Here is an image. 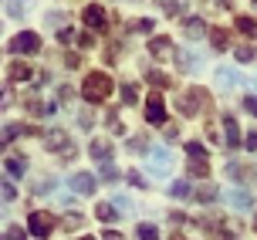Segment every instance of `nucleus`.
<instances>
[{
    "mask_svg": "<svg viewBox=\"0 0 257 240\" xmlns=\"http://www.w3.org/2000/svg\"><path fill=\"white\" fill-rule=\"evenodd\" d=\"M149 85H156V88H166V85H169V78L163 75V71H153V75H149Z\"/></svg>",
    "mask_w": 257,
    "mask_h": 240,
    "instance_id": "obj_31",
    "label": "nucleus"
},
{
    "mask_svg": "<svg viewBox=\"0 0 257 240\" xmlns=\"http://www.w3.org/2000/svg\"><path fill=\"white\" fill-rule=\"evenodd\" d=\"M244 108L250 115H257V95H247V98H244Z\"/></svg>",
    "mask_w": 257,
    "mask_h": 240,
    "instance_id": "obj_35",
    "label": "nucleus"
},
{
    "mask_svg": "<svg viewBox=\"0 0 257 240\" xmlns=\"http://www.w3.org/2000/svg\"><path fill=\"white\" fill-rule=\"evenodd\" d=\"M88 152H91V159H95V163H102V166L112 163V142H108V139H91Z\"/></svg>",
    "mask_w": 257,
    "mask_h": 240,
    "instance_id": "obj_6",
    "label": "nucleus"
},
{
    "mask_svg": "<svg viewBox=\"0 0 257 240\" xmlns=\"http://www.w3.org/2000/svg\"><path fill=\"white\" fill-rule=\"evenodd\" d=\"M244 146H247V149H250V152L257 149V132H247V139H244Z\"/></svg>",
    "mask_w": 257,
    "mask_h": 240,
    "instance_id": "obj_39",
    "label": "nucleus"
},
{
    "mask_svg": "<svg viewBox=\"0 0 257 240\" xmlns=\"http://www.w3.org/2000/svg\"><path fill=\"white\" fill-rule=\"evenodd\" d=\"M217 81H220V88H233L240 78H237V71H230V68H217Z\"/></svg>",
    "mask_w": 257,
    "mask_h": 240,
    "instance_id": "obj_16",
    "label": "nucleus"
},
{
    "mask_svg": "<svg viewBox=\"0 0 257 240\" xmlns=\"http://www.w3.org/2000/svg\"><path fill=\"white\" fill-rule=\"evenodd\" d=\"M173 169V156L166 149H149V173L153 176H166Z\"/></svg>",
    "mask_w": 257,
    "mask_h": 240,
    "instance_id": "obj_4",
    "label": "nucleus"
},
{
    "mask_svg": "<svg viewBox=\"0 0 257 240\" xmlns=\"http://www.w3.org/2000/svg\"><path fill=\"white\" fill-rule=\"evenodd\" d=\"M233 0H217V7H230Z\"/></svg>",
    "mask_w": 257,
    "mask_h": 240,
    "instance_id": "obj_43",
    "label": "nucleus"
},
{
    "mask_svg": "<svg viewBox=\"0 0 257 240\" xmlns=\"http://www.w3.org/2000/svg\"><path fill=\"white\" fill-rule=\"evenodd\" d=\"M102 240H125V237H122V233H115V230H105Z\"/></svg>",
    "mask_w": 257,
    "mask_h": 240,
    "instance_id": "obj_42",
    "label": "nucleus"
},
{
    "mask_svg": "<svg viewBox=\"0 0 257 240\" xmlns=\"http://www.w3.org/2000/svg\"><path fill=\"white\" fill-rule=\"evenodd\" d=\"M31 75H34V71H31V64H27V61H14L11 71H7V78H11L14 85H17V81H27Z\"/></svg>",
    "mask_w": 257,
    "mask_h": 240,
    "instance_id": "obj_12",
    "label": "nucleus"
},
{
    "mask_svg": "<svg viewBox=\"0 0 257 240\" xmlns=\"http://www.w3.org/2000/svg\"><path fill=\"white\" fill-rule=\"evenodd\" d=\"M163 4V11L166 14H180V11H186V0H159Z\"/></svg>",
    "mask_w": 257,
    "mask_h": 240,
    "instance_id": "obj_24",
    "label": "nucleus"
},
{
    "mask_svg": "<svg viewBox=\"0 0 257 240\" xmlns=\"http://www.w3.org/2000/svg\"><path fill=\"white\" fill-rule=\"evenodd\" d=\"M51 216H44V213H31V233H34V237H48V233H51Z\"/></svg>",
    "mask_w": 257,
    "mask_h": 240,
    "instance_id": "obj_9",
    "label": "nucleus"
},
{
    "mask_svg": "<svg viewBox=\"0 0 257 240\" xmlns=\"http://www.w3.org/2000/svg\"><path fill=\"white\" fill-rule=\"evenodd\" d=\"M237 31L257 41V21H254V17H237Z\"/></svg>",
    "mask_w": 257,
    "mask_h": 240,
    "instance_id": "obj_17",
    "label": "nucleus"
},
{
    "mask_svg": "<svg viewBox=\"0 0 257 240\" xmlns=\"http://www.w3.org/2000/svg\"><path fill=\"white\" fill-rule=\"evenodd\" d=\"M125 176H128V183H132V186H139V190H142V186H146V179H142L139 173H136V169H128Z\"/></svg>",
    "mask_w": 257,
    "mask_h": 240,
    "instance_id": "obj_34",
    "label": "nucleus"
},
{
    "mask_svg": "<svg viewBox=\"0 0 257 240\" xmlns=\"http://www.w3.org/2000/svg\"><path fill=\"white\" fill-rule=\"evenodd\" d=\"M227 200H230L237 210H247V206H250V193H244V190H230V193H227Z\"/></svg>",
    "mask_w": 257,
    "mask_h": 240,
    "instance_id": "obj_18",
    "label": "nucleus"
},
{
    "mask_svg": "<svg viewBox=\"0 0 257 240\" xmlns=\"http://www.w3.org/2000/svg\"><path fill=\"white\" fill-rule=\"evenodd\" d=\"M7 173H11V176H24L27 173V156L11 152V156H7Z\"/></svg>",
    "mask_w": 257,
    "mask_h": 240,
    "instance_id": "obj_10",
    "label": "nucleus"
},
{
    "mask_svg": "<svg viewBox=\"0 0 257 240\" xmlns=\"http://www.w3.org/2000/svg\"><path fill=\"white\" fill-rule=\"evenodd\" d=\"M132 31H139V34H153V21H149V17H142V21H132Z\"/></svg>",
    "mask_w": 257,
    "mask_h": 240,
    "instance_id": "obj_29",
    "label": "nucleus"
},
{
    "mask_svg": "<svg viewBox=\"0 0 257 240\" xmlns=\"http://www.w3.org/2000/svg\"><path fill=\"white\" fill-rule=\"evenodd\" d=\"M136 233H139V240H159V230H156L153 223H139Z\"/></svg>",
    "mask_w": 257,
    "mask_h": 240,
    "instance_id": "obj_23",
    "label": "nucleus"
},
{
    "mask_svg": "<svg viewBox=\"0 0 257 240\" xmlns=\"http://www.w3.org/2000/svg\"><path fill=\"white\" fill-rule=\"evenodd\" d=\"M21 132H24L21 126H4V129H0V149H7V142H11V139H17Z\"/></svg>",
    "mask_w": 257,
    "mask_h": 240,
    "instance_id": "obj_19",
    "label": "nucleus"
},
{
    "mask_svg": "<svg viewBox=\"0 0 257 240\" xmlns=\"http://www.w3.org/2000/svg\"><path fill=\"white\" fill-rule=\"evenodd\" d=\"M176 64H180V71H196V68H200V54H190V51H176Z\"/></svg>",
    "mask_w": 257,
    "mask_h": 240,
    "instance_id": "obj_13",
    "label": "nucleus"
},
{
    "mask_svg": "<svg viewBox=\"0 0 257 240\" xmlns=\"http://www.w3.org/2000/svg\"><path fill=\"white\" fill-rule=\"evenodd\" d=\"M78 44H81V48H91L95 41H91V34H81V38H78Z\"/></svg>",
    "mask_w": 257,
    "mask_h": 240,
    "instance_id": "obj_41",
    "label": "nucleus"
},
{
    "mask_svg": "<svg viewBox=\"0 0 257 240\" xmlns=\"http://www.w3.org/2000/svg\"><path fill=\"white\" fill-rule=\"evenodd\" d=\"M254 7H257V0H254Z\"/></svg>",
    "mask_w": 257,
    "mask_h": 240,
    "instance_id": "obj_46",
    "label": "nucleus"
},
{
    "mask_svg": "<svg viewBox=\"0 0 257 240\" xmlns=\"http://www.w3.org/2000/svg\"><path fill=\"white\" fill-rule=\"evenodd\" d=\"M11 51H14V54H38V51H41V34H34V31H21V34H14V38H11Z\"/></svg>",
    "mask_w": 257,
    "mask_h": 240,
    "instance_id": "obj_3",
    "label": "nucleus"
},
{
    "mask_svg": "<svg viewBox=\"0 0 257 240\" xmlns=\"http://www.w3.org/2000/svg\"><path fill=\"white\" fill-rule=\"evenodd\" d=\"M71 190H75L78 196L95 193V176H91V173H75V176H71Z\"/></svg>",
    "mask_w": 257,
    "mask_h": 240,
    "instance_id": "obj_8",
    "label": "nucleus"
},
{
    "mask_svg": "<svg viewBox=\"0 0 257 240\" xmlns=\"http://www.w3.org/2000/svg\"><path fill=\"white\" fill-rule=\"evenodd\" d=\"M64 227H68V230H75V227H81V216H68V220H64Z\"/></svg>",
    "mask_w": 257,
    "mask_h": 240,
    "instance_id": "obj_40",
    "label": "nucleus"
},
{
    "mask_svg": "<svg viewBox=\"0 0 257 240\" xmlns=\"http://www.w3.org/2000/svg\"><path fill=\"white\" fill-rule=\"evenodd\" d=\"M7 14L11 17H21L24 14V0H7Z\"/></svg>",
    "mask_w": 257,
    "mask_h": 240,
    "instance_id": "obj_30",
    "label": "nucleus"
},
{
    "mask_svg": "<svg viewBox=\"0 0 257 240\" xmlns=\"http://www.w3.org/2000/svg\"><path fill=\"white\" fill-rule=\"evenodd\" d=\"M81 17H85V24H88V31H105V11L98 7V4H91V7H85V11H81Z\"/></svg>",
    "mask_w": 257,
    "mask_h": 240,
    "instance_id": "obj_7",
    "label": "nucleus"
},
{
    "mask_svg": "<svg viewBox=\"0 0 257 240\" xmlns=\"http://www.w3.org/2000/svg\"><path fill=\"white\" fill-rule=\"evenodd\" d=\"M193 196H196L200 203H213V200H217V190H213V186H203V190H196Z\"/></svg>",
    "mask_w": 257,
    "mask_h": 240,
    "instance_id": "obj_26",
    "label": "nucleus"
},
{
    "mask_svg": "<svg viewBox=\"0 0 257 240\" xmlns=\"http://www.w3.org/2000/svg\"><path fill=\"white\" fill-rule=\"evenodd\" d=\"M223 129H227V142L237 146V142H240V129H237V118H233V115H223Z\"/></svg>",
    "mask_w": 257,
    "mask_h": 240,
    "instance_id": "obj_15",
    "label": "nucleus"
},
{
    "mask_svg": "<svg viewBox=\"0 0 257 240\" xmlns=\"http://www.w3.org/2000/svg\"><path fill=\"white\" fill-rule=\"evenodd\" d=\"M233 58L247 64V61H254V58H257V51L250 48V44H240V48H233Z\"/></svg>",
    "mask_w": 257,
    "mask_h": 240,
    "instance_id": "obj_20",
    "label": "nucleus"
},
{
    "mask_svg": "<svg viewBox=\"0 0 257 240\" xmlns=\"http://www.w3.org/2000/svg\"><path fill=\"white\" fill-rule=\"evenodd\" d=\"M183 34L190 41H196V38H203L206 34V24L200 21V17H186V24H183Z\"/></svg>",
    "mask_w": 257,
    "mask_h": 240,
    "instance_id": "obj_11",
    "label": "nucleus"
},
{
    "mask_svg": "<svg viewBox=\"0 0 257 240\" xmlns=\"http://www.w3.org/2000/svg\"><path fill=\"white\" fill-rule=\"evenodd\" d=\"M95 216H98L102 223H115L122 213H115V203H98V206H95Z\"/></svg>",
    "mask_w": 257,
    "mask_h": 240,
    "instance_id": "obj_14",
    "label": "nucleus"
},
{
    "mask_svg": "<svg viewBox=\"0 0 257 240\" xmlns=\"http://www.w3.org/2000/svg\"><path fill=\"white\" fill-rule=\"evenodd\" d=\"M44 149L48 152H61L64 159H75V142H71V136H68L64 129H51V132L44 136Z\"/></svg>",
    "mask_w": 257,
    "mask_h": 240,
    "instance_id": "obj_2",
    "label": "nucleus"
},
{
    "mask_svg": "<svg viewBox=\"0 0 257 240\" xmlns=\"http://www.w3.org/2000/svg\"><path fill=\"white\" fill-rule=\"evenodd\" d=\"M190 173H193V176H206L210 169H206V163H203V159H196V163L190 159Z\"/></svg>",
    "mask_w": 257,
    "mask_h": 240,
    "instance_id": "obj_33",
    "label": "nucleus"
},
{
    "mask_svg": "<svg viewBox=\"0 0 257 240\" xmlns=\"http://www.w3.org/2000/svg\"><path fill=\"white\" fill-rule=\"evenodd\" d=\"M128 149H132V152H146V139H132V142H128Z\"/></svg>",
    "mask_w": 257,
    "mask_h": 240,
    "instance_id": "obj_37",
    "label": "nucleus"
},
{
    "mask_svg": "<svg viewBox=\"0 0 257 240\" xmlns=\"http://www.w3.org/2000/svg\"><path fill=\"white\" fill-rule=\"evenodd\" d=\"M24 237H27V233L21 227H11V230H7V240H24Z\"/></svg>",
    "mask_w": 257,
    "mask_h": 240,
    "instance_id": "obj_36",
    "label": "nucleus"
},
{
    "mask_svg": "<svg viewBox=\"0 0 257 240\" xmlns=\"http://www.w3.org/2000/svg\"><path fill=\"white\" fill-rule=\"evenodd\" d=\"M169 48H173V41H169V38H153V41H149V51H153V54H166Z\"/></svg>",
    "mask_w": 257,
    "mask_h": 240,
    "instance_id": "obj_21",
    "label": "nucleus"
},
{
    "mask_svg": "<svg viewBox=\"0 0 257 240\" xmlns=\"http://www.w3.org/2000/svg\"><path fill=\"white\" fill-rule=\"evenodd\" d=\"M115 210H132V200H125V196H115Z\"/></svg>",
    "mask_w": 257,
    "mask_h": 240,
    "instance_id": "obj_38",
    "label": "nucleus"
},
{
    "mask_svg": "<svg viewBox=\"0 0 257 240\" xmlns=\"http://www.w3.org/2000/svg\"><path fill=\"white\" fill-rule=\"evenodd\" d=\"M122 101H125V105H136V101H139V91H136V85H122Z\"/></svg>",
    "mask_w": 257,
    "mask_h": 240,
    "instance_id": "obj_25",
    "label": "nucleus"
},
{
    "mask_svg": "<svg viewBox=\"0 0 257 240\" xmlns=\"http://www.w3.org/2000/svg\"><path fill=\"white\" fill-rule=\"evenodd\" d=\"M146 122L149 126H163L166 122V105H163L159 95H149V101H146Z\"/></svg>",
    "mask_w": 257,
    "mask_h": 240,
    "instance_id": "obj_5",
    "label": "nucleus"
},
{
    "mask_svg": "<svg viewBox=\"0 0 257 240\" xmlns=\"http://www.w3.org/2000/svg\"><path fill=\"white\" fill-rule=\"evenodd\" d=\"M190 183H183V179H180V183H173V186H169V196H176V200H186V196H190Z\"/></svg>",
    "mask_w": 257,
    "mask_h": 240,
    "instance_id": "obj_22",
    "label": "nucleus"
},
{
    "mask_svg": "<svg viewBox=\"0 0 257 240\" xmlns=\"http://www.w3.org/2000/svg\"><path fill=\"white\" fill-rule=\"evenodd\" d=\"M254 227H257V216H254Z\"/></svg>",
    "mask_w": 257,
    "mask_h": 240,
    "instance_id": "obj_45",
    "label": "nucleus"
},
{
    "mask_svg": "<svg viewBox=\"0 0 257 240\" xmlns=\"http://www.w3.org/2000/svg\"><path fill=\"white\" fill-rule=\"evenodd\" d=\"M34 190H38V193H44V196H48V193H54V176H41Z\"/></svg>",
    "mask_w": 257,
    "mask_h": 240,
    "instance_id": "obj_27",
    "label": "nucleus"
},
{
    "mask_svg": "<svg viewBox=\"0 0 257 240\" xmlns=\"http://www.w3.org/2000/svg\"><path fill=\"white\" fill-rule=\"evenodd\" d=\"M81 240H95V237H81Z\"/></svg>",
    "mask_w": 257,
    "mask_h": 240,
    "instance_id": "obj_44",
    "label": "nucleus"
},
{
    "mask_svg": "<svg viewBox=\"0 0 257 240\" xmlns=\"http://www.w3.org/2000/svg\"><path fill=\"white\" fill-rule=\"evenodd\" d=\"M186 152H190L193 159H203V156H206V149H203V142H190V146H186Z\"/></svg>",
    "mask_w": 257,
    "mask_h": 240,
    "instance_id": "obj_32",
    "label": "nucleus"
},
{
    "mask_svg": "<svg viewBox=\"0 0 257 240\" xmlns=\"http://www.w3.org/2000/svg\"><path fill=\"white\" fill-rule=\"evenodd\" d=\"M81 95H85V101H91V105L105 101L108 95H112V78L105 75V71H91V75L85 78V88H81Z\"/></svg>",
    "mask_w": 257,
    "mask_h": 240,
    "instance_id": "obj_1",
    "label": "nucleus"
},
{
    "mask_svg": "<svg viewBox=\"0 0 257 240\" xmlns=\"http://www.w3.org/2000/svg\"><path fill=\"white\" fill-rule=\"evenodd\" d=\"M210 41H213V48H217V51L227 48V34H223L220 27H217V31H210Z\"/></svg>",
    "mask_w": 257,
    "mask_h": 240,
    "instance_id": "obj_28",
    "label": "nucleus"
}]
</instances>
